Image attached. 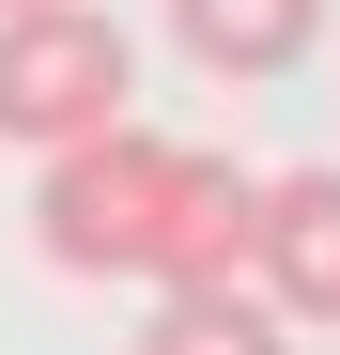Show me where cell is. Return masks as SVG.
<instances>
[{"mask_svg":"<svg viewBox=\"0 0 340 355\" xmlns=\"http://www.w3.org/2000/svg\"><path fill=\"white\" fill-rule=\"evenodd\" d=\"M124 93H139V62H124V31H108L93 0H62V16H0V139L78 155V139L124 124Z\"/></svg>","mask_w":340,"mask_h":355,"instance_id":"1","label":"cell"},{"mask_svg":"<svg viewBox=\"0 0 340 355\" xmlns=\"http://www.w3.org/2000/svg\"><path fill=\"white\" fill-rule=\"evenodd\" d=\"M155 186H170V139H139V124L46 155V186H31V248L62 263V278H139V248H155Z\"/></svg>","mask_w":340,"mask_h":355,"instance_id":"2","label":"cell"},{"mask_svg":"<svg viewBox=\"0 0 340 355\" xmlns=\"http://www.w3.org/2000/svg\"><path fill=\"white\" fill-rule=\"evenodd\" d=\"M248 201H263V170L170 139V186H155V248H139V278H155V293H232V278H248Z\"/></svg>","mask_w":340,"mask_h":355,"instance_id":"3","label":"cell"},{"mask_svg":"<svg viewBox=\"0 0 340 355\" xmlns=\"http://www.w3.org/2000/svg\"><path fill=\"white\" fill-rule=\"evenodd\" d=\"M248 293L278 324H340V170H263V201H248Z\"/></svg>","mask_w":340,"mask_h":355,"instance_id":"4","label":"cell"},{"mask_svg":"<svg viewBox=\"0 0 340 355\" xmlns=\"http://www.w3.org/2000/svg\"><path fill=\"white\" fill-rule=\"evenodd\" d=\"M325 31V0H170V46L201 78H294Z\"/></svg>","mask_w":340,"mask_h":355,"instance_id":"5","label":"cell"},{"mask_svg":"<svg viewBox=\"0 0 340 355\" xmlns=\"http://www.w3.org/2000/svg\"><path fill=\"white\" fill-rule=\"evenodd\" d=\"M124 355H294V324L232 278V293H155V324H139Z\"/></svg>","mask_w":340,"mask_h":355,"instance_id":"6","label":"cell"},{"mask_svg":"<svg viewBox=\"0 0 340 355\" xmlns=\"http://www.w3.org/2000/svg\"><path fill=\"white\" fill-rule=\"evenodd\" d=\"M0 16H62V0H0Z\"/></svg>","mask_w":340,"mask_h":355,"instance_id":"7","label":"cell"}]
</instances>
